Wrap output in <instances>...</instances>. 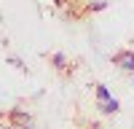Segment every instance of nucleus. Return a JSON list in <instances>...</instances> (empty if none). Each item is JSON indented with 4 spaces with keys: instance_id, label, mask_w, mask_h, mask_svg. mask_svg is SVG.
I'll return each instance as SVG.
<instances>
[{
    "instance_id": "obj_6",
    "label": "nucleus",
    "mask_w": 134,
    "mask_h": 129,
    "mask_svg": "<svg viewBox=\"0 0 134 129\" xmlns=\"http://www.w3.org/2000/svg\"><path fill=\"white\" fill-rule=\"evenodd\" d=\"M105 8H107L105 0H102V3H91V11H105Z\"/></svg>"
},
{
    "instance_id": "obj_3",
    "label": "nucleus",
    "mask_w": 134,
    "mask_h": 129,
    "mask_svg": "<svg viewBox=\"0 0 134 129\" xmlns=\"http://www.w3.org/2000/svg\"><path fill=\"white\" fill-rule=\"evenodd\" d=\"M97 97H99V102H110V100H113V97H110V92L105 89V86H102V83H99V86H97Z\"/></svg>"
},
{
    "instance_id": "obj_2",
    "label": "nucleus",
    "mask_w": 134,
    "mask_h": 129,
    "mask_svg": "<svg viewBox=\"0 0 134 129\" xmlns=\"http://www.w3.org/2000/svg\"><path fill=\"white\" fill-rule=\"evenodd\" d=\"M113 62L118 64V67H124V70H131L134 73V51H118Z\"/></svg>"
},
{
    "instance_id": "obj_5",
    "label": "nucleus",
    "mask_w": 134,
    "mask_h": 129,
    "mask_svg": "<svg viewBox=\"0 0 134 129\" xmlns=\"http://www.w3.org/2000/svg\"><path fill=\"white\" fill-rule=\"evenodd\" d=\"M51 62L57 64V67H64V54H54V57H51Z\"/></svg>"
},
{
    "instance_id": "obj_4",
    "label": "nucleus",
    "mask_w": 134,
    "mask_h": 129,
    "mask_svg": "<svg viewBox=\"0 0 134 129\" xmlns=\"http://www.w3.org/2000/svg\"><path fill=\"white\" fill-rule=\"evenodd\" d=\"M118 110V100H110V102H102V113H115Z\"/></svg>"
},
{
    "instance_id": "obj_1",
    "label": "nucleus",
    "mask_w": 134,
    "mask_h": 129,
    "mask_svg": "<svg viewBox=\"0 0 134 129\" xmlns=\"http://www.w3.org/2000/svg\"><path fill=\"white\" fill-rule=\"evenodd\" d=\"M8 116H11V121H14L16 126H21V129H35V121H32V116H30V113H24V110H19V108H14Z\"/></svg>"
}]
</instances>
